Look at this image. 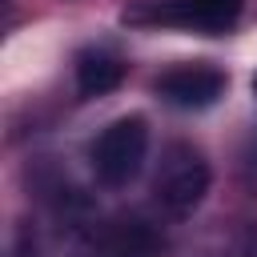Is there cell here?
Here are the masks:
<instances>
[{"instance_id": "1", "label": "cell", "mask_w": 257, "mask_h": 257, "mask_svg": "<svg viewBox=\"0 0 257 257\" xmlns=\"http://www.w3.org/2000/svg\"><path fill=\"white\" fill-rule=\"evenodd\" d=\"M209 193V161L201 157V149L173 141L161 153V169L153 177V197L169 217H189Z\"/></svg>"}, {"instance_id": "2", "label": "cell", "mask_w": 257, "mask_h": 257, "mask_svg": "<svg viewBox=\"0 0 257 257\" xmlns=\"http://www.w3.org/2000/svg\"><path fill=\"white\" fill-rule=\"evenodd\" d=\"M149 157V124L141 116L112 120L92 145V173L108 189H124Z\"/></svg>"}, {"instance_id": "3", "label": "cell", "mask_w": 257, "mask_h": 257, "mask_svg": "<svg viewBox=\"0 0 257 257\" xmlns=\"http://www.w3.org/2000/svg\"><path fill=\"white\" fill-rule=\"evenodd\" d=\"M225 92V72L197 60V64H177L157 80V96L169 100L173 108H209Z\"/></svg>"}, {"instance_id": "4", "label": "cell", "mask_w": 257, "mask_h": 257, "mask_svg": "<svg viewBox=\"0 0 257 257\" xmlns=\"http://www.w3.org/2000/svg\"><path fill=\"white\" fill-rule=\"evenodd\" d=\"M241 8L245 0H173L169 8H161V20L201 36H221L237 24Z\"/></svg>"}, {"instance_id": "5", "label": "cell", "mask_w": 257, "mask_h": 257, "mask_svg": "<svg viewBox=\"0 0 257 257\" xmlns=\"http://www.w3.org/2000/svg\"><path fill=\"white\" fill-rule=\"evenodd\" d=\"M124 80V64L108 48H84L76 56V88L80 96H104Z\"/></svg>"}, {"instance_id": "6", "label": "cell", "mask_w": 257, "mask_h": 257, "mask_svg": "<svg viewBox=\"0 0 257 257\" xmlns=\"http://www.w3.org/2000/svg\"><path fill=\"white\" fill-rule=\"evenodd\" d=\"M253 165H257V145H253Z\"/></svg>"}, {"instance_id": "7", "label": "cell", "mask_w": 257, "mask_h": 257, "mask_svg": "<svg viewBox=\"0 0 257 257\" xmlns=\"http://www.w3.org/2000/svg\"><path fill=\"white\" fill-rule=\"evenodd\" d=\"M253 96H257V76H253Z\"/></svg>"}]
</instances>
